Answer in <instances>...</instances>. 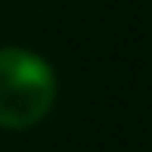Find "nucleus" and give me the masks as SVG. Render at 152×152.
Instances as JSON below:
<instances>
[{
    "mask_svg": "<svg viewBox=\"0 0 152 152\" xmlns=\"http://www.w3.org/2000/svg\"><path fill=\"white\" fill-rule=\"evenodd\" d=\"M56 99V72L37 53L0 47V127H34Z\"/></svg>",
    "mask_w": 152,
    "mask_h": 152,
    "instance_id": "obj_1",
    "label": "nucleus"
}]
</instances>
